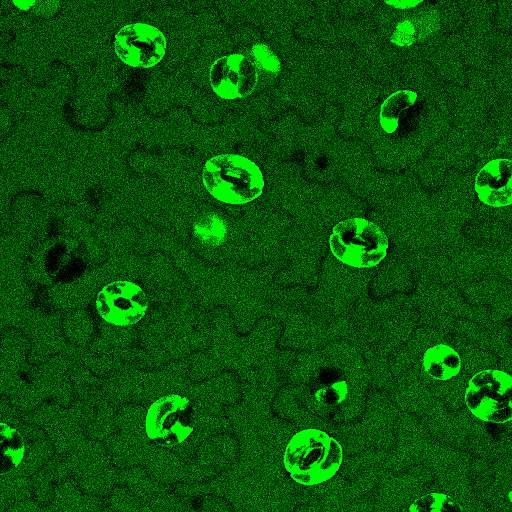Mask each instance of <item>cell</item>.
Instances as JSON below:
<instances>
[{
    "mask_svg": "<svg viewBox=\"0 0 512 512\" xmlns=\"http://www.w3.org/2000/svg\"><path fill=\"white\" fill-rule=\"evenodd\" d=\"M342 461L341 444L316 428L295 433L283 456V465L290 478L304 486H315L331 480L338 473Z\"/></svg>",
    "mask_w": 512,
    "mask_h": 512,
    "instance_id": "1",
    "label": "cell"
},
{
    "mask_svg": "<svg viewBox=\"0 0 512 512\" xmlns=\"http://www.w3.org/2000/svg\"><path fill=\"white\" fill-rule=\"evenodd\" d=\"M202 179L210 195L233 205L251 202L264 188L259 167L238 154H221L209 159L204 165Z\"/></svg>",
    "mask_w": 512,
    "mask_h": 512,
    "instance_id": "2",
    "label": "cell"
},
{
    "mask_svg": "<svg viewBox=\"0 0 512 512\" xmlns=\"http://www.w3.org/2000/svg\"><path fill=\"white\" fill-rule=\"evenodd\" d=\"M329 246L342 263L355 268H369L384 259L389 242L376 224L355 217L340 221L333 227Z\"/></svg>",
    "mask_w": 512,
    "mask_h": 512,
    "instance_id": "3",
    "label": "cell"
},
{
    "mask_svg": "<svg viewBox=\"0 0 512 512\" xmlns=\"http://www.w3.org/2000/svg\"><path fill=\"white\" fill-rule=\"evenodd\" d=\"M194 409L187 397L171 393L156 399L146 411L145 435L152 443L172 448L194 431Z\"/></svg>",
    "mask_w": 512,
    "mask_h": 512,
    "instance_id": "4",
    "label": "cell"
},
{
    "mask_svg": "<svg viewBox=\"0 0 512 512\" xmlns=\"http://www.w3.org/2000/svg\"><path fill=\"white\" fill-rule=\"evenodd\" d=\"M512 379L501 370L484 369L474 374L465 390V404L478 419L502 424L512 417Z\"/></svg>",
    "mask_w": 512,
    "mask_h": 512,
    "instance_id": "5",
    "label": "cell"
},
{
    "mask_svg": "<svg viewBox=\"0 0 512 512\" xmlns=\"http://www.w3.org/2000/svg\"><path fill=\"white\" fill-rule=\"evenodd\" d=\"M145 291L130 280H115L100 289L95 308L106 323L127 327L141 321L148 309Z\"/></svg>",
    "mask_w": 512,
    "mask_h": 512,
    "instance_id": "6",
    "label": "cell"
},
{
    "mask_svg": "<svg viewBox=\"0 0 512 512\" xmlns=\"http://www.w3.org/2000/svg\"><path fill=\"white\" fill-rule=\"evenodd\" d=\"M117 56L127 65L150 68L157 65L166 52V38L156 27L133 23L122 27L115 35Z\"/></svg>",
    "mask_w": 512,
    "mask_h": 512,
    "instance_id": "7",
    "label": "cell"
},
{
    "mask_svg": "<svg viewBox=\"0 0 512 512\" xmlns=\"http://www.w3.org/2000/svg\"><path fill=\"white\" fill-rule=\"evenodd\" d=\"M209 80L213 91L223 99L249 96L256 88L258 74L251 60L241 54L217 59L210 68Z\"/></svg>",
    "mask_w": 512,
    "mask_h": 512,
    "instance_id": "8",
    "label": "cell"
},
{
    "mask_svg": "<svg viewBox=\"0 0 512 512\" xmlns=\"http://www.w3.org/2000/svg\"><path fill=\"white\" fill-rule=\"evenodd\" d=\"M511 177V160L499 158L487 162L475 179V192L479 200L491 207L510 205Z\"/></svg>",
    "mask_w": 512,
    "mask_h": 512,
    "instance_id": "9",
    "label": "cell"
},
{
    "mask_svg": "<svg viewBox=\"0 0 512 512\" xmlns=\"http://www.w3.org/2000/svg\"><path fill=\"white\" fill-rule=\"evenodd\" d=\"M422 367L433 379L448 381L459 374L461 357L451 346L436 344L424 352Z\"/></svg>",
    "mask_w": 512,
    "mask_h": 512,
    "instance_id": "10",
    "label": "cell"
},
{
    "mask_svg": "<svg viewBox=\"0 0 512 512\" xmlns=\"http://www.w3.org/2000/svg\"><path fill=\"white\" fill-rule=\"evenodd\" d=\"M1 475L17 469L26 455V442L23 434L15 427L1 422L0 424Z\"/></svg>",
    "mask_w": 512,
    "mask_h": 512,
    "instance_id": "11",
    "label": "cell"
},
{
    "mask_svg": "<svg viewBox=\"0 0 512 512\" xmlns=\"http://www.w3.org/2000/svg\"><path fill=\"white\" fill-rule=\"evenodd\" d=\"M417 93L411 90H399L389 95L381 105L380 124L386 133L397 130L404 111L414 105Z\"/></svg>",
    "mask_w": 512,
    "mask_h": 512,
    "instance_id": "12",
    "label": "cell"
},
{
    "mask_svg": "<svg viewBox=\"0 0 512 512\" xmlns=\"http://www.w3.org/2000/svg\"><path fill=\"white\" fill-rule=\"evenodd\" d=\"M409 511L441 512V511H462L461 505L450 496L432 492L425 494L412 502L408 508Z\"/></svg>",
    "mask_w": 512,
    "mask_h": 512,
    "instance_id": "13",
    "label": "cell"
},
{
    "mask_svg": "<svg viewBox=\"0 0 512 512\" xmlns=\"http://www.w3.org/2000/svg\"><path fill=\"white\" fill-rule=\"evenodd\" d=\"M347 384L344 379H333L328 383L320 384L316 397L328 405H337L347 396Z\"/></svg>",
    "mask_w": 512,
    "mask_h": 512,
    "instance_id": "14",
    "label": "cell"
},
{
    "mask_svg": "<svg viewBox=\"0 0 512 512\" xmlns=\"http://www.w3.org/2000/svg\"><path fill=\"white\" fill-rule=\"evenodd\" d=\"M252 54L260 66L270 71H278L280 63L277 57L264 45H257L253 48Z\"/></svg>",
    "mask_w": 512,
    "mask_h": 512,
    "instance_id": "15",
    "label": "cell"
},
{
    "mask_svg": "<svg viewBox=\"0 0 512 512\" xmlns=\"http://www.w3.org/2000/svg\"><path fill=\"white\" fill-rule=\"evenodd\" d=\"M414 35V26L409 21H405L398 25L391 37V41L400 46L409 45L414 41Z\"/></svg>",
    "mask_w": 512,
    "mask_h": 512,
    "instance_id": "16",
    "label": "cell"
},
{
    "mask_svg": "<svg viewBox=\"0 0 512 512\" xmlns=\"http://www.w3.org/2000/svg\"><path fill=\"white\" fill-rule=\"evenodd\" d=\"M387 4L393 6L394 8H413L421 3V1H412V0H397V1H387Z\"/></svg>",
    "mask_w": 512,
    "mask_h": 512,
    "instance_id": "17",
    "label": "cell"
}]
</instances>
